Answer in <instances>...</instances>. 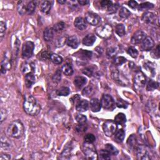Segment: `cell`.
<instances>
[{"label":"cell","mask_w":160,"mask_h":160,"mask_svg":"<svg viewBox=\"0 0 160 160\" xmlns=\"http://www.w3.org/2000/svg\"><path fill=\"white\" fill-rule=\"evenodd\" d=\"M51 53H48V51H43L41 54V57L43 59H50Z\"/></svg>","instance_id":"6f0895ef"},{"label":"cell","mask_w":160,"mask_h":160,"mask_svg":"<svg viewBox=\"0 0 160 160\" xmlns=\"http://www.w3.org/2000/svg\"><path fill=\"white\" fill-rule=\"evenodd\" d=\"M83 152L88 159H98V154L92 143H85L84 145Z\"/></svg>","instance_id":"5b68a950"},{"label":"cell","mask_w":160,"mask_h":160,"mask_svg":"<svg viewBox=\"0 0 160 160\" xmlns=\"http://www.w3.org/2000/svg\"><path fill=\"white\" fill-rule=\"evenodd\" d=\"M67 39L66 38L63 37V38H61L60 39H59V40H57V45H58V47L63 46L64 43H66V42L67 41Z\"/></svg>","instance_id":"816d5d0a"},{"label":"cell","mask_w":160,"mask_h":160,"mask_svg":"<svg viewBox=\"0 0 160 160\" xmlns=\"http://www.w3.org/2000/svg\"><path fill=\"white\" fill-rule=\"evenodd\" d=\"M27 6L24 1H20L18 3V11L21 15H24L27 12Z\"/></svg>","instance_id":"d6a6232c"},{"label":"cell","mask_w":160,"mask_h":160,"mask_svg":"<svg viewBox=\"0 0 160 160\" xmlns=\"http://www.w3.org/2000/svg\"><path fill=\"white\" fill-rule=\"evenodd\" d=\"M127 53L133 58H136L138 55V50L134 47H129L127 50Z\"/></svg>","instance_id":"7bdbcfd3"},{"label":"cell","mask_w":160,"mask_h":160,"mask_svg":"<svg viewBox=\"0 0 160 160\" xmlns=\"http://www.w3.org/2000/svg\"><path fill=\"white\" fill-rule=\"evenodd\" d=\"M159 86L158 83L156 81H154L153 80H150L148 85H147V87H146V89L148 91H153L155 89L158 88Z\"/></svg>","instance_id":"74e56055"},{"label":"cell","mask_w":160,"mask_h":160,"mask_svg":"<svg viewBox=\"0 0 160 160\" xmlns=\"http://www.w3.org/2000/svg\"><path fill=\"white\" fill-rule=\"evenodd\" d=\"M67 45L73 49H76L80 45V40L76 36H71L67 39Z\"/></svg>","instance_id":"e0dca14e"},{"label":"cell","mask_w":160,"mask_h":160,"mask_svg":"<svg viewBox=\"0 0 160 160\" xmlns=\"http://www.w3.org/2000/svg\"><path fill=\"white\" fill-rule=\"evenodd\" d=\"M34 48V43L32 41H26L22 46V55L23 58H29L32 56Z\"/></svg>","instance_id":"8992f818"},{"label":"cell","mask_w":160,"mask_h":160,"mask_svg":"<svg viewBox=\"0 0 160 160\" xmlns=\"http://www.w3.org/2000/svg\"><path fill=\"white\" fill-rule=\"evenodd\" d=\"M154 7L153 4L150 3L149 2H146L141 4L140 5H138V8L140 10H145V9H151Z\"/></svg>","instance_id":"7dc6e473"},{"label":"cell","mask_w":160,"mask_h":160,"mask_svg":"<svg viewBox=\"0 0 160 160\" xmlns=\"http://www.w3.org/2000/svg\"><path fill=\"white\" fill-rule=\"evenodd\" d=\"M116 106L120 108H126L128 107V103L122 99H119L116 101Z\"/></svg>","instance_id":"681fc988"},{"label":"cell","mask_w":160,"mask_h":160,"mask_svg":"<svg viewBox=\"0 0 160 160\" xmlns=\"http://www.w3.org/2000/svg\"><path fill=\"white\" fill-rule=\"evenodd\" d=\"M115 30L116 33L120 37L123 36L126 33V29H125V27L123 24H118L116 25Z\"/></svg>","instance_id":"83f0119b"},{"label":"cell","mask_w":160,"mask_h":160,"mask_svg":"<svg viewBox=\"0 0 160 160\" xmlns=\"http://www.w3.org/2000/svg\"><path fill=\"white\" fill-rule=\"evenodd\" d=\"M103 129L105 135L108 137H111L114 135L118 129V125L115 122L111 120H108L103 124Z\"/></svg>","instance_id":"277c9868"},{"label":"cell","mask_w":160,"mask_h":160,"mask_svg":"<svg viewBox=\"0 0 160 160\" xmlns=\"http://www.w3.org/2000/svg\"><path fill=\"white\" fill-rule=\"evenodd\" d=\"M36 7V2L34 1H31L27 4V12L29 15H31L35 11Z\"/></svg>","instance_id":"4dcf8cb0"},{"label":"cell","mask_w":160,"mask_h":160,"mask_svg":"<svg viewBox=\"0 0 160 160\" xmlns=\"http://www.w3.org/2000/svg\"><path fill=\"white\" fill-rule=\"evenodd\" d=\"M134 81L135 85L138 88H143L146 83V78L143 73L139 71L136 74Z\"/></svg>","instance_id":"30bf717a"},{"label":"cell","mask_w":160,"mask_h":160,"mask_svg":"<svg viewBox=\"0 0 160 160\" xmlns=\"http://www.w3.org/2000/svg\"><path fill=\"white\" fill-rule=\"evenodd\" d=\"M11 157L9 154H3L1 153V156H0V159L1 160H5V159H10Z\"/></svg>","instance_id":"91938a15"},{"label":"cell","mask_w":160,"mask_h":160,"mask_svg":"<svg viewBox=\"0 0 160 160\" xmlns=\"http://www.w3.org/2000/svg\"><path fill=\"white\" fill-rule=\"evenodd\" d=\"M64 27H65V23L63 22V21H60V22L57 23V24H55L53 26V29L54 32L59 33V32H61L63 31Z\"/></svg>","instance_id":"8d00e7d4"},{"label":"cell","mask_w":160,"mask_h":160,"mask_svg":"<svg viewBox=\"0 0 160 160\" xmlns=\"http://www.w3.org/2000/svg\"><path fill=\"white\" fill-rule=\"evenodd\" d=\"M36 78L33 73H28L25 75V85L27 88H31L35 83Z\"/></svg>","instance_id":"ac0fdd59"},{"label":"cell","mask_w":160,"mask_h":160,"mask_svg":"<svg viewBox=\"0 0 160 160\" xmlns=\"http://www.w3.org/2000/svg\"><path fill=\"white\" fill-rule=\"evenodd\" d=\"M142 20L146 24H156L157 22H159L158 18L156 15L151 12H146L143 15Z\"/></svg>","instance_id":"ba28073f"},{"label":"cell","mask_w":160,"mask_h":160,"mask_svg":"<svg viewBox=\"0 0 160 160\" xmlns=\"http://www.w3.org/2000/svg\"><path fill=\"white\" fill-rule=\"evenodd\" d=\"M136 154L138 159L145 160V159H150L151 158L148 150L146 148V147L144 146L141 145L138 146L136 148Z\"/></svg>","instance_id":"8fae6325"},{"label":"cell","mask_w":160,"mask_h":160,"mask_svg":"<svg viewBox=\"0 0 160 160\" xmlns=\"http://www.w3.org/2000/svg\"><path fill=\"white\" fill-rule=\"evenodd\" d=\"M83 73L88 76H92L93 75V70L89 68H86L83 70Z\"/></svg>","instance_id":"db71d44e"},{"label":"cell","mask_w":160,"mask_h":160,"mask_svg":"<svg viewBox=\"0 0 160 160\" xmlns=\"http://www.w3.org/2000/svg\"><path fill=\"white\" fill-rule=\"evenodd\" d=\"M128 5L131 8H132V9H135V8L138 7V3L135 1H129L128 2Z\"/></svg>","instance_id":"9f6ffc18"},{"label":"cell","mask_w":160,"mask_h":160,"mask_svg":"<svg viewBox=\"0 0 160 160\" xmlns=\"http://www.w3.org/2000/svg\"><path fill=\"white\" fill-rule=\"evenodd\" d=\"M86 82H87V80H86L85 77L78 76H76L75 78L74 84L77 88H81L86 83Z\"/></svg>","instance_id":"603a6c76"},{"label":"cell","mask_w":160,"mask_h":160,"mask_svg":"<svg viewBox=\"0 0 160 160\" xmlns=\"http://www.w3.org/2000/svg\"><path fill=\"white\" fill-rule=\"evenodd\" d=\"M126 61V59L123 57H118L114 59L113 63L116 65H122Z\"/></svg>","instance_id":"f6af8a7d"},{"label":"cell","mask_w":160,"mask_h":160,"mask_svg":"<svg viewBox=\"0 0 160 160\" xmlns=\"http://www.w3.org/2000/svg\"><path fill=\"white\" fill-rule=\"evenodd\" d=\"M24 128L20 120H15L11 122L6 129L8 136L13 138H20L23 135Z\"/></svg>","instance_id":"7a4b0ae2"},{"label":"cell","mask_w":160,"mask_h":160,"mask_svg":"<svg viewBox=\"0 0 160 160\" xmlns=\"http://www.w3.org/2000/svg\"><path fill=\"white\" fill-rule=\"evenodd\" d=\"M90 108L92 110L93 112L94 113H96L100 111L101 105V101L97 98H93L92 100L90 101Z\"/></svg>","instance_id":"9a60e30c"},{"label":"cell","mask_w":160,"mask_h":160,"mask_svg":"<svg viewBox=\"0 0 160 160\" xmlns=\"http://www.w3.org/2000/svg\"><path fill=\"white\" fill-rule=\"evenodd\" d=\"M50 59L53 62L54 64H59L63 62V58L60 56L54 54V53H51Z\"/></svg>","instance_id":"f1b7e54d"},{"label":"cell","mask_w":160,"mask_h":160,"mask_svg":"<svg viewBox=\"0 0 160 160\" xmlns=\"http://www.w3.org/2000/svg\"><path fill=\"white\" fill-rule=\"evenodd\" d=\"M118 6L116 5H114V4H112L111 5H110L108 8H107V11L110 14H113L115 13L116 12V11L118 10Z\"/></svg>","instance_id":"f907efd6"},{"label":"cell","mask_w":160,"mask_h":160,"mask_svg":"<svg viewBox=\"0 0 160 160\" xmlns=\"http://www.w3.org/2000/svg\"><path fill=\"white\" fill-rule=\"evenodd\" d=\"M115 122L116 123V124H124L126 122V116H125V115L123 113H118L115 116Z\"/></svg>","instance_id":"484cf974"},{"label":"cell","mask_w":160,"mask_h":160,"mask_svg":"<svg viewBox=\"0 0 160 160\" xmlns=\"http://www.w3.org/2000/svg\"><path fill=\"white\" fill-rule=\"evenodd\" d=\"M87 129H88V127L85 123L84 124H79L78 125H77L76 127V131L78 133H83L87 130Z\"/></svg>","instance_id":"c3c4849f"},{"label":"cell","mask_w":160,"mask_h":160,"mask_svg":"<svg viewBox=\"0 0 160 160\" xmlns=\"http://www.w3.org/2000/svg\"><path fill=\"white\" fill-rule=\"evenodd\" d=\"M75 27L78 29L79 30H84L87 27V24H86V20L82 18V17H78L75 20L74 22Z\"/></svg>","instance_id":"5bb4252c"},{"label":"cell","mask_w":160,"mask_h":160,"mask_svg":"<svg viewBox=\"0 0 160 160\" xmlns=\"http://www.w3.org/2000/svg\"><path fill=\"white\" fill-rule=\"evenodd\" d=\"M75 119L76 120V122L79 124H84L86 122V121H87L86 116L81 114L76 115L75 116Z\"/></svg>","instance_id":"b9f144b4"},{"label":"cell","mask_w":160,"mask_h":160,"mask_svg":"<svg viewBox=\"0 0 160 160\" xmlns=\"http://www.w3.org/2000/svg\"><path fill=\"white\" fill-rule=\"evenodd\" d=\"M105 150L108 152L111 155L116 156L118 154V150L111 144L105 145Z\"/></svg>","instance_id":"f546056e"},{"label":"cell","mask_w":160,"mask_h":160,"mask_svg":"<svg viewBox=\"0 0 160 160\" xmlns=\"http://www.w3.org/2000/svg\"><path fill=\"white\" fill-rule=\"evenodd\" d=\"M127 144L131 148H136L137 146V140L136 136L134 135H132L131 136H129L127 141Z\"/></svg>","instance_id":"d590c367"},{"label":"cell","mask_w":160,"mask_h":160,"mask_svg":"<svg viewBox=\"0 0 160 160\" xmlns=\"http://www.w3.org/2000/svg\"><path fill=\"white\" fill-rule=\"evenodd\" d=\"M23 108L26 113L31 116H36L40 113L41 106L36 99L31 95H28L25 98Z\"/></svg>","instance_id":"6da1fadb"},{"label":"cell","mask_w":160,"mask_h":160,"mask_svg":"<svg viewBox=\"0 0 160 160\" xmlns=\"http://www.w3.org/2000/svg\"><path fill=\"white\" fill-rule=\"evenodd\" d=\"M85 20L86 22L93 26H96L99 24L100 21V18L97 15L94 13L88 12L85 15Z\"/></svg>","instance_id":"9c48e42d"},{"label":"cell","mask_w":160,"mask_h":160,"mask_svg":"<svg viewBox=\"0 0 160 160\" xmlns=\"http://www.w3.org/2000/svg\"><path fill=\"white\" fill-rule=\"evenodd\" d=\"M70 93V89L68 87H61L57 91V94L58 96H67Z\"/></svg>","instance_id":"1f68e13d"},{"label":"cell","mask_w":160,"mask_h":160,"mask_svg":"<svg viewBox=\"0 0 160 160\" xmlns=\"http://www.w3.org/2000/svg\"><path fill=\"white\" fill-rule=\"evenodd\" d=\"M96 36L93 34H89L83 39V44L86 46H92L96 41Z\"/></svg>","instance_id":"d6986e66"},{"label":"cell","mask_w":160,"mask_h":160,"mask_svg":"<svg viewBox=\"0 0 160 160\" xmlns=\"http://www.w3.org/2000/svg\"><path fill=\"white\" fill-rule=\"evenodd\" d=\"M118 53V50L115 47L108 48L106 50V55L109 58H114Z\"/></svg>","instance_id":"836d02e7"},{"label":"cell","mask_w":160,"mask_h":160,"mask_svg":"<svg viewBox=\"0 0 160 160\" xmlns=\"http://www.w3.org/2000/svg\"><path fill=\"white\" fill-rule=\"evenodd\" d=\"M61 79V70H57L53 76V81L55 83H59Z\"/></svg>","instance_id":"bcb514c9"},{"label":"cell","mask_w":160,"mask_h":160,"mask_svg":"<svg viewBox=\"0 0 160 160\" xmlns=\"http://www.w3.org/2000/svg\"><path fill=\"white\" fill-rule=\"evenodd\" d=\"M146 37V33L141 31V30H138L136 32L134 33L131 38V43L133 45L139 44Z\"/></svg>","instance_id":"7c38bea8"},{"label":"cell","mask_w":160,"mask_h":160,"mask_svg":"<svg viewBox=\"0 0 160 160\" xmlns=\"http://www.w3.org/2000/svg\"><path fill=\"white\" fill-rule=\"evenodd\" d=\"M110 154L106 150H101L99 152V156H100V159L103 160L110 159Z\"/></svg>","instance_id":"60d3db41"},{"label":"cell","mask_w":160,"mask_h":160,"mask_svg":"<svg viewBox=\"0 0 160 160\" xmlns=\"http://www.w3.org/2000/svg\"><path fill=\"white\" fill-rule=\"evenodd\" d=\"M154 42L153 39L150 36H146L142 41L141 48L144 51H149L153 48Z\"/></svg>","instance_id":"4fadbf2b"},{"label":"cell","mask_w":160,"mask_h":160,"mask_svg":"<svg viewBox=\"0 0 160 160\" xmlns=\"http://www.w3.org/2000/svg\"><path fill=\"white\" fill-rule=\"evenodd\" d=\"M6 30V23L1 21V22H0V39H1V40H2L3 37L5 36Z\"/></svg>","instance_id":"ab89813d"},{"label":"cell","mask_w":160,"mask_h":160,"mask_svg":"<svg viewBox=\"0 0 160 160\" xmlns=\"http://www.w3.org/2000/svg\"><path fill=\"white\" fill-rule=\"evenodd\" d=\"M101 105L103 108L106 110L111 109L115 105L113 98L109 94H104L101 100Z\"/></svg>","instance_id":"52a82bcc"},{"label":"cell","mask_w":160,"mask_h":160,"mask_svg":"<svg viewBox=\"0 0 160 160\" xmlns=\"http://www.w3.org/2000/svg\"><path fill=\"white\" fill-rule=\"evenodd\" d=\"M58 3H59V4H62V5H63V4H64L66 3V1H65V0H63V1H61V0L59 1V0H58Z\"/></svg>","instance_id":"6125c7cd"},{"label":"cell","mask_w":160,"mask_h":160,"mask_svg":"<svg viewBox=\"0 0 160 160\" xmlns=\"http://www.w3.org/2000/svg\"><path fill=\"white\" fill-rule=\"evenodd\" d=\"M113 3L111 1H107V0H104V1H101V6L103 8H108L110 5H111Z\"/></svg>","instance_id":"f5cc1de1"},{"label":"cell","mask_w":160,"mask_h":160,"mask_svg":"<svg viewBox=\"0 0 160 160\" xmlns=\"http://www.w3.org/2000/svg\"><path fill=\"white\" fill-rule=\"evenodd\" d=\"M54 30L53 28H46L43 33V38L46 41H50L54 37Z\"/></svg>","instance_id":"44dd1931"},{"label":"cell","mask_w":160,"mask_h":160,"mask_svg":"<svg viewBox=\"0 0 160 160\" xmlns=\"http://www.w3.org/2000/svg\"><path fill=\"white\" fill-rule=\"evenodd\" d=\"M154 53V58H158L159 57V45L157 46V49L155 50V51H153L152 53H151V54H153Z\"/></svg>","instance_id":"680465c9"},{"label":"cell","mask_w":160,"mask_h":160,"mask_svg":"<svg viewBox=\"0 0 160 160\" xmlns=\"http://www.w3.org/2000/svg\"><path fill=\"white\" fill-rule=\"evenodd\" d=\"M1 123H2L4 120H5L7 117V113L5 110L1 109Z\"/></svg>","instance_id":"11a10c76"},{"label":"cell","mask_w":160,"mask_h":160,"mask_svg":"<svg viewBox=\"0 0 160 160\" xmlns=\"http://www.w3.org/2000/svg\"><path fill=\"white\" fill-rule=\"evenodd\" d=\"M84 140L86 143H93L96 140V138L93 134H87L84 138Z\"/></svg>","instance_id":"f35d334b"},{"label":"cell","mask_w":160,"mask_h":160,"mask_svg":"<svg viewBox=\"0 0 160 160\" xmlns=\"http://www.w3.org/2000/svg\"><path fill=\"white\" fill-rule=\"evenodd\" d=\"M1 148L7 151L10 150L11 148V142L6 136L2 135L1 136Z\"/></svg>","instance_id":"ffe728a7"},{"label":"cell","mask_w":160,"mask_h":160,"mask_svg":"<svg viewBox=\"0 0 160 160\" xmlns=\"http://www.w3.org/2000/svg\"><path fill=\"white\" fill-rule=\"evenodd\" d=\"M89 103L88 101L82 99L78 102L76 105V109L79 112H85L88 110Z\"/></svg>","instance_id":"2e32d148"},{"label":"cell","mask_w":160,"mask_h":160,"mask_svg":"<svg viewBox=\"0 0 160 160\" xmlns=\"http://www.w3.org/2000/svg\"><path fill=\"white\" fill-rule=\"evenodd\" d=\"M52 3L53 2L50 1H43L41 5L40 6L41 11L44 13H49V12L51 10V8L52 6Z\"/></svg>","instance_id":"cb8c5ba5"},{"label":"cell","mask_w":160,"mask_h":160,"mask_svg":"<svg viewBox=\"0 0 160 160\" xmlns=\"http://www.w3.org/2000/svg\"><path fill=\"white\" fill-rule=\"evenodd\" d=\"M11 67V64L10 60L5 57L1 63V71L3 74H5L6 71L10 70Z\"/></svg>","instance_id":"7402d4cb"},{"label":"cell","mask_w":160,"mask_h":160,"mask_svg":"<svg viewBox=\"0 0 160 160\" xmlns=\"http://www.w3.org/2000/svg\"><path fill=\"white\" fill-rule=\"evenodd\" d=\"M119 16L122 18L127 19L128 18H129V16H130L131 13L127 9V8L123 7V8H121V10H119Z\"/></svg>","instance_id":"e575fe53"},{"label":"cell","mask_w":160,"mask_h":160,"mask_svg":"<svg viewBox=\"0 0 160 160\" xmlns=\"http://www.w3.org/2000/svg\"><path fill=\"white\" fill-rule=\"evenodd\" d=\"M78 3L81 6L87 5L89 3V1H88V0H80V1H78Z\"/></svg>","instance_id":"94428289"},{"label":"cell","mask_w":160,"mask_h":160,"mask_svg":"<svg viewBox=\"0 0 160 160\" xmlns=\"http://www.w3.org/2000/svg\"><path fill=\"white\" fill-rule=\"evenodd\" d=\"M82 93H83L84 96H89L93 93V88H92V86H87V87H86L83 89Z\"/></svg>","instance_id":"ee69618b"},{"label":"cell","mask_w":160,"mask_h":160,"mask_svg":"<svg viewBox=\"0 0 160 160\" xmlns=\"http://www.w3.org/2000/svg\"><path fill=\"white\" fill-rule=\"evenodd\" d=\"M115 141L117 143H122L124 139L125 132L123 129H119L115 134Z\"/></svg>","instance_id":"d4e9b609"},{"label":"cell","mask_w":160,"mask_h":160,"mask_svg":"<svg viewBox=\"0 0 160 160\" xmlns=\"http://www.w3.org/2000/svg\"><path fill=\"white\" fill-rule=\"evenodd\" d=\"M61 71L66 76H71L73 74V69L70 64H66L63 66Z\"/></svg>","instance_id":"4316f807"},{"label":"cell","mask_w":160,"mask_h":160,"mask_svg":"<svg viewBox=\"0 0 160 160\" xmlns=\"http://www.w3.org/2000/svg\"><path fill=\"white\" fill-rule=\"evenodd\" d=\"M96 33L97 35L103 39H108L112 35L113 33V28L109 24H105L99 26L96 29Z\"/></svg>","instance_id":"3957f363"}]
</instances>
